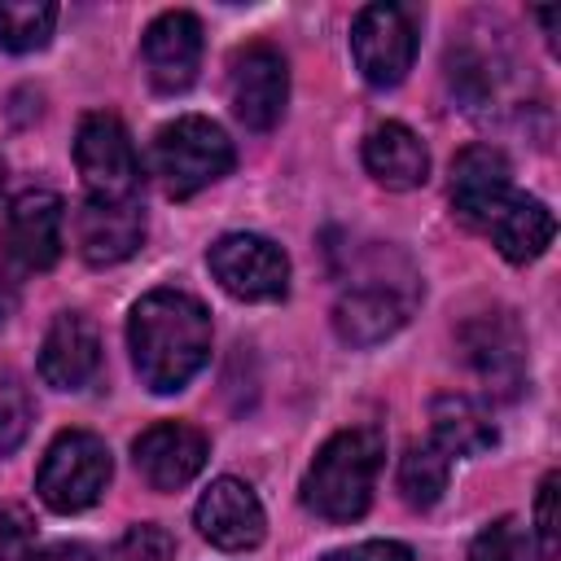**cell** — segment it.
I'll return each mask as SVG.
<instances>
[{
    "label": "cell",
    "mask_w": 561,
    "mask_h": 561,
    "mask_svg": "<svg viewBox=\"0 0 561 561\" xmlns=\"http://www.w3.org/2000/svg\"><path fill=\"white\" fill-rule=\"evenodd\" d=\"M127 346L153 394L184 390L210 359V316L184 289H153L131 307Z\"/></svg>",
    "instance_id": "1"
},
{
    "label": "cell",
    "mask_w": 561,
    "mask_h": 561,
    "mask_svg": "<svg viewBox=\"0 0 561 561\" xmlns=\"http://www.w3.org/2000/svg\"><path fill=\"white\" fill-rule=\"evenodd\" d=\"M381 465H386L381 430L373 425L337 430L302 473V504L324 522H355L373 504Z\"/></svg>",
    "instance_id": "2"
},
{
    "label": "cell",
    "mask_w": 561,
    "mask_h": 561,
    "mask_svg": "<svg viewBox=\"0 0 561 561\" xmlns=\"http://www.w3.org/2000/svg\"><path fill=\"white\" fill-rule=\"evenodd\" d=\"M149 158H153V175H158L162 193L175 197V202H184V197L202 193L206 184L224 180L237 162L228 131L219 123L202 118V114H184V118L158 127Z\"/></svg>",
    "instance_id": "3"
},
{
    "label": "cell",
    "mask_w": 561,
    "mask_h": 561,
    "mask_svg": "<svg viewBox=\"0 0 561 561\" xmlns=\"http://www.w3.org/2000/svg\"><path fill=\"white\" fill-rule=\"evenodd\" d=\"M416 298H421V285H416V272L412 267H403L399 276H390V272H381L373 263V267H364L355 276V285L342 289V298L333 307V329L351 346L386 342L390 333H399L408 324Z\"/></svg>",
    "instance_id": "4"
},
{
    "label": "cell",
    "mask_w": 561,
    "mask_h": 561,
    "mask_svg": "<svg viewBox=\"0 0 561 561\" xmlns=\"http://www.w3.org/2000/svg\"><path fill=\"white\" fill-rule=\"evenodd\" d=\"M110 473V447L92 430H61L39 460L35 491L53 513H83L101 500Z\"/></svg>",
    "instance_id": "5"
},
{
    "label": "cell",
    "mask_w": 561,
    "mask_h": 561,
    "mask_svg": "<svg viewBox=\"0 0 561 561\" xmlns=\"http://www.w3.org/2000/svg\"><path fill=\"white\" fill-rule=\"evenodd\" d=\"M351 53L373 88H394L416 61V18L403 4H364L351 22Z\"/></svg>",
    "instance_id": "6"
},
{
    "label": "cell",
    "mask_w": 561,
    "mask_h": 561,
    "mask_svg": "<svg viewBox=\"0 0 561 561\" xmlns=\"http://www.w3.org/2000/svg\"><path fill=\"white\" fill-rule=\"evenodd\" d=\"M75 167L92 202H131L140 188V158L114 114H88L75 131Z\"/></svg>",
    "instance_id": "7"
},
{
    "label": "cell",
    "mask_w": 561,
    "mask_h": 561,
    "mask_svg": "<svg viewBox=\"0 0 561 561\" xmlns=\"http://www.w3.org/2000/svg\"><path fill=\"white\" fill-rule=\"evenodd\" d=\"M210 276L241 302H276L289 294V259L259 232H224L206 250Z\"/></svg>",
    "instance_id": "8"
},
{
    "label": "cell",
    "mask_w": 561,
    "mask_h": 561,
    "mask_svg": "<svg viewBox=\"0 0 561 561\" xmlns=\"http://www.w3.org/2000/svg\"><path fill=\"white\" fill-rule=\"evenodd\" d=\"M228 96L232 114L250 131H272L289 101V70L272 44H245L228 61Z\"/></svg>",
    "instance_id": "9"
},
{
    "label": "cell",
    "mask_w": 561,
    "mask_h": 561,
    "mask_svg": "<svg viewBox=\"0 0 561 561\" xmlns=\"http://www.w3.org/2000/svg\"><path fill=\"white\" fill-rule=\"evenodd\" d=\"M460 346H465V359L478 368V377L495 394L513 399L522 390L526 337H522V324L513 320V311H482V316H473L460 329Z\"/></svg>",
    "instance_id": "10"
},
{
    "label": "cell",
    "mask_w": 561,
    "mask_h": 561,
    "mask_svg": "<svg viewBox=\"0 0 561 561\" xmlns=\"http://www.w3.org/2000/svg\"><path fill=\"white\" fill-rule=\"evenodd\" d=\"M513 167L495 145H465L451 162V210L469 228H486L513 197Z\"/></svg>",
    "instance_id": "11"
},
{
    "label": "cell",
    "mask_w": 561,
    "mask_h": 561,
    "mask_svg": "<svg viewBox=\"0 0 561 561\" xmlns=\"http://www.w3.org/2000/svg\"><path fill=\"white\" fill-rule=\"evenodd\" d=\"M206 456H210L206 434L193 430V425H184V421H158V425H149L131 443L136 473L153 491H180V486H188L202 473Z\"/></svg>",
    "instance_id": "12"
},
{
    "label": "cell",
    "mask_w": 561,
    "mask_h": 561,
    "mask_svg": "<svg viewBox=\"0 0 561 561\" xmlns=\"http://www.w3.org/2000/svg\"><path fill=\"white\" fill-rule=\"evenodd\" d=\"M140 57L158 92H184L202 66V22L188 9H167L145 26Z\"/></svg>",
    "instance_id": "13"
},
{
    "label": "cell",
    "mask_w": 561,
    "mask_h": 561,
    "mask_svg": "<svg viewBox=\"0 0 561 561\" xmlns=\"http://www.w3.org/2000/svg\"><path fill=\"white\" fill-rule=\"evenodd\" d=\"M61 224H66V206L57 193L31 188L13 197L4 215V254L26 272L53 267L61 259Z\"/></svg>",
    "instance_id": "14"
},
{
    "label": "cell",
    "mask_w": 561,
    "mask_h": 561,
    "mask_svg": "<svg viewBox=\"0 0 561 561\" xmlns=\"http://www.w3.org/2000/svg\"><path fill=\"white\" fill-rule=\"evenodd\" d=\"M193 522H197L202 539H210L224 552H245L267 530L263 504H259V495L241 478H215L202 491V500L193 508Z\"/></svg>",
    "instance_id": "15"
},
{
    "label": "cell",
    "mask_w": 561,
    "mask_h": 561,
    "mask_svg": "<svg viewBox=\"0 0 561 561\" xmlns=\"http://www.w3.org/2000/svg\"><path fill=\"white\" fill-rule=\"evenodd\" d=\"M101 368V337L83 311H61L39 346V377L53 390H83Z\"/></svg>",
    "instance_id": "16"
},
{
    "label": "cell",
    "mask_w": 561,
    "mask_h": 561,
    "mask_svg": "<svg viewBox=\"0 0 561 561\" xmlns=\"http://www.w3.org/2000/svg\"><path fill=\"white\" fill-rule=\"evenodd\" d=\"M75 241L83 263L92 267H114L131 259L145 241V215L136 202H83L75 215Z\"/></svg>",
    "instance_id": "17"
},
{
    "label": "cell",
    "mask_w": 561,
    "mask_h": 561,
    "mask_svg": "<svg viewBox=\"0 0 561 561\" xmlns=\"http://www.w3.org/2000/svg\"><path fill=\"white\" fill-rule=\"evenodd\" d=\"M364 167L386 188H421L430 175V153L408 123H377L364 136Z\"/></svg>",
    "instance_id": "18"
},
{
    "label": "cell",
    "mask_w": 561,
    "mask_h": 561,
    "mask_svg": "<svg viewBox=\"0 0 561 561\" xmlns=\"http://www.w3.org/2000/svg\"><path fill=\"white\" fill-rule=\"evenodd\" d=\"M482 232L491 237V245H495L508 263H530V259H539V254L552 245L557 219H552V210H548L539 197L513 193V197L504 202V210H500Z\"/></svg>",
    "instance_id": "19"
},
{
    "label": "cell",
    "mask_w": 561,
    "mask_h": 561,
    "mask_svg": "<svg viewBox=\"0 0 561 561\" xmlns=\"http://www.w3.org/2000/svg\"><path fill=\"white\" fill-rule=\"evenodd\" d=\"M430 443L447 456H482L495 447V421L473 394H438L430 403Z\"/></svg>",
    "instance_id": "20"
},
{
    "label": "cell",
    "mask_w": 561,
    "mask_h": 561,
    "mask_svg": "<svg viewBox=\"0 0 561 561\" xmlns=\"http://www.w3.org/2000/svg\"><path fill=\"white\" fill-rule=\"evenodd\" d=\"M447 460L451 456L443 447H434V443H412L403 451V460H399V491H403V500L412 508H434L443 500L447 469H451Z\"/></svg>",
    "instance_id": "21"
},
{
    "label": "cell",
    "mask_w": 561,
    "mask_h": 561,
    "mask_svg": "<svg viewBox=\"0 0 561 561\" xmlns=\"http://www.w3.org/2000/svg\"><path fill=\"white\" fill-rule=\"evenodd\" d=\"M57 26L53 0H0V48L4 53H35L48 44Z\"/></svg>",
    "instance_id": "22"
},
{
    "label": "cell",
    "mask_w": 561,
    "mask_h": 561,
    "mask_svg": "<svg viewBox=\"0 0 561 561\" xmlns=\"http://www.w3.org/2000/svg\"><path fill=\"white\" fill-rule=\"evenodd\" d=\"M469 561H548V557L517 517H500L486 530H478V539L469 543Z\"/></svg>",
    "instance_id": "23"
},
{
    "label": "cell",
    "mask_w": 561,
    "mask_h": 561,
    "mask_svg": "<svg viewBox=\"0 0 561 561\" xmlns=\"http://www.w3.org/2000/svg\"><path fill=\"white\" fill-rule=\"evenodd\" d=\"M31 421H35V408H31L26 381L13 368H0V456L22 447Z\"/></svg>",
    "instance_id": "24"
},
{
    "label": "cell",
    "mask_w": 561,
    "mask_h": 561,
    "mask_svg": "<svg viewBox=\"0 0 561 561\" xmlns=\"http://www.w3.org/2000/svg\"><path fill=\"white\" fill-rule=\"evenodd\" d=\"M110 561H175V539L167 526L140 522L110 548Z\"/></svg>",
    "instance_id": "25"
},
{
    "label": "cell",
    "mask_w": 561,
    "mask_h": 561,
    "mask_svg": "<svg viewBox=\"0 0 561 561\" xmlns=\"http://www.w3.org/2000/svg\"><path fill=\"white\" fill-rule=\"evenodd\" d=\"M35 552V522L18 504H0V561H26Z\"/></svg>",
    "instance_id": "26"
},
{
    "label": "cell",
    "mask_w": 561,
    "mask_h": 561,
    "mask_svg": "<svg viewBox=\"0 0 561 561\" xmlns=\"http://www.w3.org/2000/svg\"><path fill=\"white\" fill-rule=\"evenodd\" d=\"M557 486H561V478L557 473H548L543 482H539V495H535V539H539V548H543V557L552 561V552H557Z\"/></svg>",
    "instance_id": "27"
},
{
    "label": "cell",
    "mask_w": 561,
    "mask_h": 561,
    "mask_svg": "<svg viewBox=\"0 0 561 561\" xmlns=\"http://www.w3.org/2000/svg\"><path fill=\"white\" fill-rule=\"evenodd\" d=\"M320 561H416L408 543L399 539H364V543H351V548H337Z\"/></svg>",
    "instance_id": "28"
},
{
    "label": "cell",
    "mask_w": 561,
    "mask_h": 561,
    "mask_svg": "<svg viewBox=\"0 0 561 561\" xmlns=\"http://www.w3.org/2000/svg\"><path fill=\"white\" fill-rule=\"evenodd\" d=\"M26 561H96V552L83 543H48V548L31 552Z\"/></svg>",
    "instance_id": "29"
},
{
    "label": "cell",
    "mask_w": 561,
    "mask_h": 561,
    "mask_svg": "<svg viewBox=\"0 0 561 561\" xmlns=\"http://www.w3.org/2000/svg\"><path fill=\"white\" fill-rule=\"evenodd\" d=\"M13 311H18V285H13L9 276H0V324H4Z\"/></svg>",
    "instance_id": "30"
},
{
    "label": "cell",
    "mask_w": 561,
    "mask_h": 561,
    "mask_svg": "<svg viewBox=\"0 0 561 561\" xmlns=\"http://www.w3.org/2000/svg\"><path fill=\"white\" fill-rule=\"evenodd\" d=\"M0 184H4V162H0Z\"/></svg>",
    "instance_id": "31"
}]
</instances>
